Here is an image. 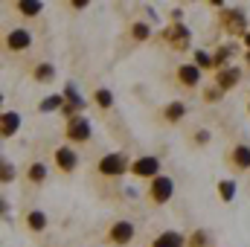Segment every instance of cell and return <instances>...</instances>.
I'll use <instances>...</instances> for the list:
<instances>
[{"label":"cell","instance_id":"obj_1","mask_svg":"<svg viewBox=\"0 0 250 247\" xmlns=\"http://www.w3.org/2000/svg\"><path fill=\"white\" fill-rule=\"evenodd\" d=\"M218 21H221V29L224 32H230V35H248V15H245V9H224L221 15H218Z\"/></svg>","mask_w":250,"mask_h":247},{"label":"cell","instance_id":"obj_2","mask_svg":"<svg viewBox=\"0 0 250 247\" xmlns=\"http://www.w3.org/2000/svg\"><path fill=\"white\" fill-rule=\"evenodd\" d=\"M99 175H105V178H120L128 172V157L120 154V151H114V154H105L102 160H99Z\"/></svg>","mask_w":250,"mask_h":247},{"label":"cell","instance_id":"obj_3","mask_svg":"<svg viewBox=\"0 0 250 247\" xmlns=\"http://www.w3.org/2000/svg\"><path fill=\"white\" fill-rule=\"evenodd\" d=\"M175 195V184H172V178H166V175H157L151 186H148V198L154 201V204H166L169 198Z\"/></svg>","mask_w":250,"mask_h":247},{"label":"cell","instance_id":"obj_4","mask_svg":"<svg viewBox=\"0 0 250 247\" xmlns=\"http://www.w3.org/2000/svg\"><path fill=\"white\" fill-rule=\"evenodd\" d=\"M82 108H84V96L76 90V84H64V108H62V114H67V117L73 120V117H82Z\"/></svg>","mask_w":250,"mask_h":247},{"label":"cell","instance_id":"obj_5","mask_svg":"<svg viewBox=\"0 0 250 247\" xmlns=\"http://www.w3.org/2000/svg\"><path fill=\"white\" fill-rule=\"evenodd\" d=\"M163 38H166V44H169L172 50L181 53V50H187L189 47V38H192V35H189V29L184 26V23H172V26L163 32Z\"/></svg>","mask_w":250,"mask_h":247},{"label":"cell","instance_id":"obj_6","mask_svg":"<svg viewBox=\"0 0 250 247\" xmlns=\"http://www.w3.org/2000/svg\"><path fill=\"white\" fill-rule=\"evenodd\" d=\"M157 172H160V160L157 157H140V160H134L131 163V175H137V178H157Z\"/></svg>","mask_w":250,"mask_h":247},{"label":"cell","instance_id":"obj_7","mask_svg":"<svg viewBox=\"0 0 250 247\" xmlns=\"http://www.w3.org/2000/svg\"><path fill=\"white\" fill-rule=\"evenodd\" d=\"M67 140H73V143H87L90 140V123L84 120V117H73L70 123H67Z\"/></svg>","mask_w":250,"mask_h":247},{"label":"cell","instance_id":"obj_8","mask_svg":"<svg viewBox=\"0 0 250 247\" xmlns=\"http://www.w3.org/2000/svg\"><path fill=\"white\" fill-rule=\"evenodd\" d=\"M131 239H134V224L131 221H117L111 227V233H108V242L111 245H128Z\"/></svg>","mask_w":250,"mask_h":247},{"label":"cell","instance_id":"obj_9","mask_svg":"<svg viewBox=\"0 0 250 247\" xmlns=\"http://www.w3.org/2000/svg\"><path fill=\"white\" fill-rule=\"evenodd\" d=\"M239 82H242V70L239 67H227V70H218L215 73V87H221V90H230Z\"/></svg>","mask_w":250,"mask_h":247},{"label":"cell","instance_id":"obj_10","mask_svg":"<svg viewBox=\"0 0 250 247\" xmlns=\"http://www.w3.org/2000/svg\"><path fill=\"white\" fill-rule=\"evenodd\" d=\"M178 82L184 87H198L201 84V67L198 64H181L178 67Z\"/></svg>","mask_w":250,"mask_h":247},{"label":"cell","instance_id":"obj_11","mask_svg":"<svg viewBox=\"0 0 250 247\" xmlns=\"http://www.w3.org/2000/svg\"><path fill=\"white\" fill-rule=\"evenodd\" d=\"M29 44H32V35H29L26 29H12V32H6V47H9L12 53L26 50Z\"/></svg>","mask_w":250,"mask_h":247},{"label":"cell","instance_id":"obj_12","mask_svg":"<svg viewBox=\"0 0 250 247\" xmlns=\"http://www.w3.org/2000/svg\"><path fill=\"white\" fill-rule=\"evenodd\" d=\"M76 163H79V157H76V151H73V148H67V145L56 148V166H59L62 172H73V169H76Z\"/></svg>","mask_w":250,"mask_h":247},{"label":"cell","instance_id":"obj_13","mask_svg":"<svg viewBox=\"0 0 250 247\" xmlns=\"http://www.w3.org/2000/svg\"><path fill=\"white\" fill-rule=\"evenodd\" d=\"M18 128H21V117H18L15 111H6V114L0 117V134H3V137H15Z\"/></svg>","mask_w":250,"mask_h":247},{"label":"cell","instance_id":"obj_14","mask_svg":"<svg viewBox=\"0 0 250 247\" xmlns=\"http://www.w3.org/2000/svg\"><path fill=\"white\" fill-rule=\"evenodd\" d=\"M151 247H187V239H184L181 233L169 230V233H160V236L154 239V245H151Z\"/></svg>","mask_w":250,"mask_h":247},{"label":"cell","instance_id":"obj_15","mask_svg":"<svg viewBox=\"0 0 250 247\" xmlns=\"http://www.w3.org/2000/svg\"><path fill=\"white\" fill-rule=\"evenodd\" d=\"M230 160H233V166H236L239 172H248L250 169V145H236Z\"/></svg>","mask_w":250,"mask_h":247},{"label":"cell","instance_id":"obj_16","mask_svg":"<svg viewBox=\"0 0 250 247\" xmlns=\"http://www.w3.org/2000/svg\"><path fill=\"white\" fill-rule=\"evenodd\" d=\"M233 53H236V47H230V44H227V47H218V50H215V56H212V67H215V73H218V70H227V67H230V56H233Z\"/></svg>","mask_w":250,"mask_h":247},{"label":"cell","instance_id":"obj_17","mask_svg":"<svg viewBox=\"0 0 250 247\" xmlns=\"http://www.w3.org/2000/svg\"><path fill=\"white\" fill-rule=\"evenodd\" d=\"M23 18H35V15H41V0H18V6H15Z\"/></svg>","mask_w":250,"mask_h":247},{"label":"cell","instance_id":"obj_18","mask_svg":"<svg viewBox=\"0 0 250 247\" xmlns=\"http://www.w3.org/2000/svg\"><path fill=\"white\" fill-rule=\"evenodd\" d=\"M26 227H29V230H35V233H41V230L47 227V215H44L41 209H32V212L26 215Z\"/></svg>","mask_w":250,"mask_h":247},{"label":"cell","instance_id":"obj_19","mask_svg":"<svg viewBox=\"0 0 250 247\" xmlns=\"http://www.w3.org/2000/svg\"><path fill=\"white\" fill-rule=\"evenodd\" d=\"M62 108H64V93H53V96H47V99L41 102V111H44V114L62 111Z\"/></svg>","mask_w":250,"mask_h":247},{"label":"cell","instance_id":"obj_20","mask_svg":"<svg viewBox=\"0 0 250 247\" xmlns=\"http://www.w3.org/2000/svg\"><path fill=\"white\" fill-rule=\"evenodd\" d=\"M26 178H29L32 184H44V181H47V166H44V163H32V166L26 169Z\"/></svg>","mask_w":250,"mask_h":247},{"label":"cell","instance_id":"obj_21","mask_svg":"<svg viewBox=\"0 0 250 247\" xmlns=\"http://www.w3.org/2000/svg\"><path fill=\"white\" fill-rule=\"evenodd\" d=\"M32 76H35V82H53V79H56V70H53V64L44 62L32 70Z\"/></svg>","mask_w":250,"mask_h":247},{"label":"cell","instance_id":"obj_22","mask_svg":"<svg viewBox=\"0 0 250 247\" xmlns=\"http://www.w3.org/2000/svg\"><path fill=\"white\" fill-rule=\"evenodd\" d=\"M218 195L224 204H230L236 198V181H218Z\"/></svg>","mask_w":250,"mask_h":247},{"label":"cell","instance_id":"obj_23","mask_svg":"<svg viewBox=\"0 0 250 247\" xmlns=\"http://www.w3.org/2000/svg\"><path fill=\"white\" fill-rule=\"evenodd\" d=\"M187 247H209V233H207V230H195V233L189 236Z\"/></svg>","mask_w":250,"mask_h":247},{"label":"cell","instance_id":"obj_24","mask_svg":"<svg viewBox=\"0 0 250 247\" xmlns=\"http://www.w3.org/2000/svg\"><path fill=\"white\" fill-rule=\"evenodd\" d=\"M131 38L134 41H148L151 38V26L148 23H134L131 26Z\"/></svg>","mask_w":250,"mask_h":247},{"label":"cell","instance_id":"obj_25","mask_svg":"<svg viewBox=\"0 0 250 247\" xmlns=\"http://www.w3.org/2000/svg\"><path fill=\"white\" fill-rule=\"evenodd\" d=\"M184 114H187L184 102H172V105L166 108V120H169V123H178V120H184Z\"/></svg>","mask_w":250,"mask_h":247},{"label":"cell","instance_id":"obj_26","mask_svg":"<svg viewBox=\"0 0 250 247\" xmlns=\"http://www.w3.org/2000/svg\"><path fill=\"white\" fill-rule=\"evenodd\" d=\"M93 99H96V105H99V108H111V105H114V93H111V90H105V87H99Z\"/></svg>","mask_w":250,"mask_h":247},{"label":"cell","instance_id":"obj_27","mask_svg":"<svg viewBox=\"0 0 250 247\" xmlns=\"http://www.w3.org/2000/svg\"><path fill=\"white\" fill-rule=\"evenodd\" d=\"M0 181H3V184H12V181H15V166L3 163V166H0Z\"/></svg>","mask_w":250,"mask_h":247},{"label":"cell","instance_id":"obj_28","mask_svg":"<svg viewBox=\"0 0 250 247\" xmlns=\"http://www.w3.org/2000/svg\"><path fill=\"white\" fill-rule=\"evenodd\" d=\"M195 64H198L201 70H204V67H212V56H209V53H201V50H198V53H195Z\"/></svg>","mask_w":250,"mask_h":247},{"label":"cell","instance_id":"obj_29","mask_svg":"<svg viewBox=\"0 0 250 247\" xmlns=\"http://www.w3.org/2000/svg\"><path fill=\"white\" fill-rule=\"evenodd\" d=\"M221 93H224V90H221V87H215V84L204 90V96H207V102H215V99H221Z\"/></svg>","mask_w":250,"mask_h":247},{"label":"cell","instance_id":"obj_30","mask_svg":"<svg viewBox=\"0 0 250 247\" xmlns=\"http://www.w3.org/2000/svg\"><path fill=\"white\" fill-rule=\"evenodd\" d=\"M195 143H201V145H204V143H209V134H207V131H201V134H195Z\"/></svg>","mask_w":250,"mask_h":247},{"label":"cell","instance_id":"obj_31","mask_svg":"<svg viewBox=\"0 0 250 247\" xmlns=\"http://www.w3.org/2000/svg\"><path fill=\"white\" fill-rule=\"evenodd\" d=\"M245 47H248V50H250V32H248V35H245Z\"/></svg>","mask_w":250,"mask_h":247},{"label":"cell","instance_id":"obj_32","mask_svg":"<svg viewBox=\"0 0 250 247\" xmlns=\"http://www.w3.org/2000/svg\"><path fill=\"white\" fill-rule=\"evenodd\" d=\"M245 62H248V64H250V50H248V53H245Z\"/></svg>","mask_w":250,"mask_h":247},{"label":"cell","instance_id":"obj_33","mask_svg":"<svg viewBox=\"0 0 250 247\" xmlns=\"http://www.w3.org/2000/svg\"><path fill=\"white\" fill-rule=\"evenodd\" d=\"M248 111H250V105H248Z\"/></svg>","mask_w":250,"mask_h":247}]
</instances>
